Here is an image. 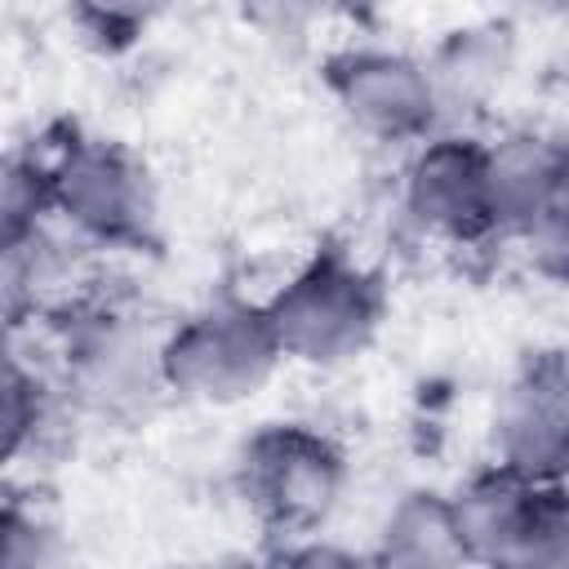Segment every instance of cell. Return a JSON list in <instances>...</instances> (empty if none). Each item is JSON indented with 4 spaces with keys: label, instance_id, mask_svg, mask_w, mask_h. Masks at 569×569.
Returning a JSON list of instances; mask_svg holds the SVG:
<instances>
[{
    "label": "cell",
    "instance_id": "6da1fadb",
    "mask_svg": "<svg viewBox=\"0 0 569 569\" xmlns=\"http://www.w3.org/2000/svg\"><path fill=\"white\" fill-rule=\"evenodd\" d=\"M267 329L280 360L338 369L369 351L387 316L382 280L347 249H316L267 302Z\"/></svg>",
    "mask_w": 569,
    "mask_h": 569
},
{
    "label": "cell",
    "instance_id": "7a4b0ae2",
    "mask_svg": "<svg viewBox=\"0 0 569 569\" xmlns=\"http://www.w3.org/2000/svg\"><path fill=\"white\" fill-rule=\"evenodd\" d=\"M280 365L262 302L244 298H213L160 338V387L204 409L253 400Z\"/></svg>",
    "mask_w": 569,
    "mask_h": 569
},
{
    "label": "cell",
    "instance_id": "3957f363",
    "mask_svg": "<svg viewBox=\"0 0 569 569\" xmlns=\"http://www.w3.org/2000/svg\"><path fill=\"white\" fill-rule=\"evenodd\" d=\"M40 160L49 178V213H58L84 249L156 244L160 200L133 151L102 138H67Z\"/></svg>",
    "mask_w": 569,
    "mask_h": 569
},
{
    "label": "cell",
    "instance_id": "277c9868",
    "mask_svg": "<svg viewBox=\"0 0 569 569\" xmlns=\"http://www.w3.org/2000/svg\"><path fill=\"white\" fill-rule=\"evenodd\" d=\"M236 485L267 533L302 542L338 511L347 489V453L320 427L267 422L240 445Z\"/></svg>",
    "mask_w": 569,
    "mask_h": 569
},
{
    "label": "cell",
    "instance_id": "5b68a950",
    "mask_svg": "<svg viewBox=\"0 0 569 569\" xmlns=\"http://www.w3.org/2000/svg\"><path fill=\"white\" fill-rule=\"evenodd\" d=\"M62 369L67 391L102 413V418H129L151 405L160 387V338L138 307H129L116 293L89 298L80 311H71L62 325Z\"/></svg>",
    "mask_w": 569,
    "mask_h": 569
},
{
    "label": "cell",
    "instance_id": "8992f818",
    "mask_svg": "<svg viewBox=\"0 0 569 569\" xmlns=\"http://www.w3.org/2000/svg\"><path fill=\"white\" fill-rule=\"evenodd\" d=\"M325 80L347 124L373 142L418 147L440 133V98L427 76V62L405 49H342L338 58H329Z\"/></svg>",
    "mask_w": 569,
    "mask_h": 569
},
{
    "label": "cell",
    "instance_id": "52a82bcc",
    "mask_svg": "<svg viewBox=\"0 0 569 569\" xmlns=\"http://www.w3.org/2000/svg\"><path fill=\"white\" fill-rule=\"evenodd\" d=\"M400 209L418 236L449 249H476L493 240L485 142L467 133H431L418 142L400 178Z\"/></svg>",
    "mask_w": 569,
    "mask_h": 569
},
{
    "label": "cell",
    "instance_id": "ba28073f",
    "mask_svg": "<svg viewBox=\"0 0 569 569\" xmlns=\"http://www.w3.org/2000/svg\"><path fill=\"white\" fill-rule=\"evenodd\" d=\"M493 467L533 480V485H560L569 462V369L565 351H538L529 356L516 378L502 387L493 405Z\"/></svg>",
    "mask_w": 569,
    "mask_h": 569
},
{
    "label": "cell",
    "instance_id": "9c48e42d",
    "mask_svg": "<svg viewBox=\"0 0 569 569\" xmlns=\"http://www.w3.org/2000/svg\"><path fill=\"white\" fill-rule=\"evenodd\" d=\"M485 191L493 236L525 244L569 213L565 142L538 129H516L485 142Z\"/></svg>",
    "mask_w": 569,
    "mask_h": 569
},
{
    "label": "cell",
    "instance_id": "30bf717a",
    "mask_svg": "<svg viewBox=\"0 0 569 569\" xmlns=\"http://www.w3.org/2000/svg\"><path fill=\"white\" fill-rule=\"evenodd\" d=\"M560 489L565 485H533V480H520L489 462L458 493H449V511H453V525L471 556V569H489L538 520V511Z\"/></svg>",
    "mask_w": 569,
    "mask_h": 569
},
{
    "label": "cell",
    "instance_id": "8fae6325",
    "mask_svg": "<svg viewBox=\"0 0 569 569\" xmlns=\"http://www.w3.org/2000/svg\"><path fill=\"white\" fill-rule=\"evenodd\" d=\"M365 569H471L449 498L431 489L405 493L387 511Z\"/></svg>",
    "mask_w": 569,
    "mask_h": 569
},
{
    "label": "cell",
    "instance_id": "7c38bea8",
    "mask_svg": "<svg viewBox=\"0 0 569 569\" xmlns=\"http://www.w3.org/2000/svg\"><path fill=\"white\" fill-rule=\"evenodd\" d=\"M422 62L436 84L440 116L445 111H480V102L502 84L507 67H511V31L498 22L449 31V40Z\"/></svg>",
    "mask_w": 569,
    "mask_h": 569
},
{
    "label": "cell",
    "instance_id": "4fadbf2b",
    "mask_svg": "<svg viewBox=\"0 0 569 569\" xmlns=\"http://www.w3.org/2000/svg\"><path fill=\"white\" fill-rule=\"evenodd\" d=\"M44 427V387L27 356L18 351V333L0 325V471L18 462Z\"/></svg>",
    "mask_w": 569,
    "mask_h": 569
},
{
    "label": "cell",
    "instance_id": "5bb4252c",
    "mask_svg": "<svg viewBox=\"0 0 569 569\" xmlns=\"http://www.w3.org/2000/svg\"><path fill=\"white\" fill-rule=\"evenodd\" d=\"M44 222H49L44 160L31 151L0 156V258L40 240Z\"/></svg>",
    "mask_w": 569,
    "mask_h": 569
},
{
    "label": "cell",
    "instance_id": "9a60e30c",
    "mask_svg": "<svg viewBox=\"0 0 569 569\" xmlns=\"http://www.w3.org/2000/svg\"><path fill=\"white\" fill-rule=\"evenodd\" d=\"M58 525L31 489L0 485V569H58Z\"/></svg>",
    "mask_w": 569,
    "mask_h": 569
},
{
    "label": "cell",
    "instance_id": "2e32d148",
    "mask_svg": "<svg viewBox=\"0 0 569 569\" xmlns=\"http://www.w3.org/2000/svg\"><path fill=\"white\" fill-rule=\"evenodd\" d=\"M489 569H569V502H565V489L538 511V520Z\"/></svg>",
    "mask_w": 569,
    "mask_h": 569
},
{
    "label": "cell",
    "instance_id": "e0dca14e",
    "mask_svg": "<svg viewBox=\"0 0 569 569\" xmlns=\"http://www.w3.org/2000/svg\"><path fill=\"white\" fill-rule=\"evenodd\" d=\"M71 18L84 27L89 44H98V49H129L147 31L151 9H138V4H80Z\"/></svg>",
    "mask_w": 569,
    "mask_h": 569
},
{
    "label": "cell",
    "instance_id": "ac0fdd59",
    "mask_svg": "<svg viewBox=\"0 0 569 569\" xmlns=\"http://www.w3.org/2000/svg\"><path fill=\"white\" fill-rule=\"evenodd\" d=\"M271 569H365V556L338 547V542H316V538H302V542H289Z\"/></svg>",
    "mask_w": 569,
    "mask_h": 569
},
{
    "label": "cell",
    "instance_id": "d6986e66",
    "mask_svg": "<svg viewBox=\"0 0 569 569\" xmlns=\"http://www.w3.org/2000/svg\"><path fill=\"white\" fill-rule=\"evenodd\" d=\"M191 569H258L249 560H213V565H191Z\"/></svg>",
    "mask_w": 569,
    "mask_h": 569
}]
</instances>
